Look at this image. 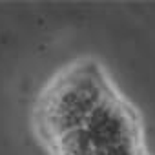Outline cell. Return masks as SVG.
<instances>
[{"instance_id": "6da1fadb", "label": "cell", "mask_w": 155, "mask_h": 155, "mask_svg": "<svg viewBox=\"0 0 155 155\" xmlns=\"http://www.w3.org/2000/svg\"><path fill=\"white\" fill-rule=\"evenodd\" d=\"M108 82L95 64L71 66L44 90L37 106V126L51 144L81 128L111 95Z\"/></svg>"}, {"instance_id": "7a4b0ae2", "label": "cell", "mask_w": 155, "mask_h": 155, "mask_svg": "<svg viewBox=\"0 0 155 155\" xmlns=\"http://www.w3.org/2000/svg\"><path fill=\"white\" fill-rule=\"evenodd\" d=\"M139 142L131 110L113 93L81 126L53 142L57 155H106L110 150Z\"/></svg>"}]
</instances>
